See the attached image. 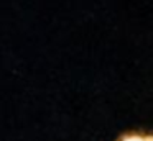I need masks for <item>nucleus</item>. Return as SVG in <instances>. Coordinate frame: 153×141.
Here are the masks:
<instances>
[{"label":"nucleus","instance_id":"1","mask_svg":"<svg viewBox=\"0 0 153 141\" xmlns=\"http://www.w3.org/2000/svg\"><path fill=\"white\" fill-rule=\"evenodd\" d=\"M120 141H153V136H146V134H125Z\"/></svg>","mask_w":153,"mask_h":141}]
</instances>
